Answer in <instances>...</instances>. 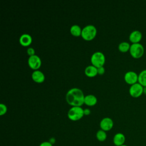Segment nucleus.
<instances>
[{"label":"nucleus","mask_w":146,"mask_h":146,"mask_svg":"<svg viewBox=\"0 0 146 146\" xmlns=\"http://www.w3.org/2000/svg\"><path fill=\"white\" fill-rule=\"evenodd\" d=\"M84 98L82 90L76 87L69 90L66 95L67 103L72 107H82L84 104Z\"/></svg>","instance_id":"obj_1"},{"label":"nucleus","mask_w":146,"mask_h":146,"mask_svg":"<svg viewBox=\"0 0 146 146\" xmlns=\"http://www.w3.org/2000/svg\"><path fill=\"white\" fill-rule=\"evenodd\" d=\"M97 34V29L96 27L92 25L86 26L82 29L81 36L87 41H90L94 39Z\"/></svg>","instance_id":"obj_2"},{"label":"nucleus","mask_w":146,"mask_h":146,"mask_svg":"<svg viewBox=\"0 0 146 146\" xmlns=\"http://www.w3.org/2000/svg\"><path fill=\"white\" fill-rule=\"evenodd\" d=\"M84 115V110L82 107H72L67 113L68 118L74 121L80 120Z\"/></svg>","instance_id":"obj_3"},{"label":"nucleus","mask_w":146,"mask_h":146,"mask_svg":"<svg viewBox=\"0 0 146 146\" xmlns=\"http://www.w3.org/2000/svg\"><path fill=\"white\" fill-rule=\"evenodd\" d=\"M106 62V57L103 53L100 51L94 52L91 57V62L92 65L96 68L103 67Z\"/></svg>","instance_id":"obj_4"},{"label":"nucleus","mask_w":146,"mask_h":146,"mask_svg":"<svg viewBox=\"0 0 146 146\" xmlns=\"http://www.w3.org/2000/svg\"><path fill=\"white\" fill-rule=\"evenodd\" d=\"M144 52L143 46L140 43H132L131 45L129 52L132 57L134 58H139L143 56Z\"/></svg>","instance_id":"obj_5"},{"label":"nucleus","mask_w":146,"mask_h":146,"mask_svg":"<svg viewBox=\"0 0 146 146\" xmlns=\"http://www.w3.org/2000/svg\"><path fill=\"white\" fill-rule=\"evenodd\" d=\"M28 65L32 70H38L42 65V60L40 57L36 55L29 56L27 60Z\"/></svg>","instance_id":"obj_6"},{"label":"nucleus","mask_w":146,"mask_h":146,"mask_svg":"<svg viewBox=\"0 0 146 146\" xmlns=\"http://www.w3.org/2000/svg\"><path fill=\"white\" fill-rule=\"evenodd\" d=\"M144 92V87L141 86L140 83H136L131 86L129 92L131 96L133 98H138L143 94Z\"/></svg>","instance_id":"obj_7"},{"label":"nucleus","mask_w":146,"mask_h":146,"mask_svg":"<svg viewBox=\"0 0 146 146\" xmlns=\"http://www.w3.org/2000/svg\"><path fill=\"white\" fill-rule=\"evenodd\" d=\"M113 126V121L110 117H104L100 122V129L107 132L110 131Z\"/></svg>","instance_id":"obj_8"},{"label":"nucleus","mask_w":146,"mask_h":146,"mask_svg":"<svg viewBox=\"0 0 146 146\" xmlns=\"http://www.w3.org/2000/svg\"><path fill=\"white\" fill-rule=\"evenodd\" d=\"M124 78L125 82L131 85L136 83L138 81L137 74L135 72L132 71L127 72L124 75Z\"/></svg>","instance_id":"obj_9"},{"label":"nucleus","mask_w":146,"mask_h":146,"mask_svg":"<svg viewBox=\"0 0 146 146\" xmlns=\"http://www.w3.org/2000/svg\"><path fill=\"white\" fill-rule=\"evenodd\" d=\"M33 42V39L31 36L29 34H22L19 39V42L21 46L23 47L29 46Z\"/></svg>","instance_id":"obj_10"},{"label":"nucleus","mask_w":146,"mask_h":146,"mask_svg":"<svg viewBox=\"0 0 146 146\" xmlns=\"http://www.w3.org/2000/svg\"><path fill=\"white\" fill-rule=\"evenodd\" d=\"M31 78L33 81L36 83H42L45 80L44 74L39 70L33 71L31 75Z\"/></svg>","instance_id":"obj_11"},{"label":"nucleus","mask_w":146,"mask_h":146,"mask_svg":"<svg viewBox=\"0 0 146 146\" xmlns=\"http://www.w3.org/2000/svg\"><path fill=\"white\" fill-rule=\"evenodd\" d=\"M125 137L122 133L119 132L116 133L113 138V143L115 146H121L124 144Z\"/></svg>","instance_id":"obj_12"},{"label":"nucleus","mask_w":146,"mask_h":146,"mask_svg":"<svg viewBox=\"0 0 146 146\" xmlns=\"http://www.w3.org/2000/svg\"><path fill=\"white\" fill-rule=\"evenodd\" d=\"M142 34L139 30H134L130 34L129 39L132 43H137L141 40Z\"/></svg>","instance_id":"obj_13"},{"label":"nucleus","mask_w":146,"mask_h":146,"mask_svg":"<svg viewBox=\"0 0 146 146\" xmlns=\"http://www.w3.org/2000/svg\"><path fill=\"white\" fill-rule=\"evenodd\" d=\"M84 74L88 77H95L98 75V68L93 65L88 66L85 68Z\"/></svg>","instance_id":"obj_14"},{"label":"nucleus","mask_w":146,"mask_h":146,"mask_svg":"<svg viewBox=\"0 0 146 146\" xmlns=\"http://www.w3.org/2000/svg\"><path fill=\"white\" fill-rule=\"evenodd\" d=\"M97 102H98V99L94 95L90 94L85 96L84 104H86L88 106L92 107L96 104Z\"/></svg>","instance_id":"obj_15"},{"label":"nucleus","mask_w":146,"mask_h":146,"mask_svg":"<svg viewBox=\"0 0 146 146\" xmlns=\"http://www.w3.org/2000/svg\"><path fill=\"white\" fill-rule=\"evenodd\" d=\"M70 33L72 35L75 37H78L81 36L82 29L78 25H74L70 27Z\"/></svg>","instance_id":"obj_16"},{"label":"nucleus","mask_w":146,"mask_h":146,"mask_svg":"<svg viewBox=\"0 0 146 146\" xmlns=\"http://www.w3.org/2000/svg\"><path fill=\"white\" fill-rule=\"evenodd\" d=\"M138 82L143 87H146V69L141 71L139 74Z\"/></svg>","instance_id":"obj_17"},{"label":"nucleus","mask_w":146,"mask_h":146,"mask_svg":"<svg viewBox=\"0 0 146 146\" xmlns=\"http://www.w3.org/2000/svg\"><path fill=\"white\" fill-rule=\"evenodd\" d=\"M131 45L128 42H122L118 46V49L120 52H126L128 51H129Z\"/></svg>","instance_id":"obj_18"},{"label":"nucleus","mask_w":146,"mask_h":146,"mask_svg":"<svg viewBox=\"0 0 146 146\" xmlns=\"http://www.w3.org/2000/svg\"><path fill=\"white\" fill-rule=\"evenodd\" d=\"M96 137L99 141H105L107 139L106 132L101 129L98 130L96 133Z\"/></svg>","instance_id":"obj_19"},{"label":"nucleus","mask_w":146,"mask_h":146,"mask_svg":"<svg viewBox=\"0 0 146 146\" xmlns=\"http://www.w3.org/2000/svg\"><path fill=\"white\" fill-rule=\"evenodd\" d=\"M7 111V106L3 103L0 104V115L2 116L6 114Z\"/></svg>","instance_id":"obj_20"},{"label":"nucleus","mask_w":146,"mask_h":146,"mask_svg":"<svg viewBox=\"0 0 146 146\" xmlns=\"http://www.w3.org/2000/svg\"><path fill=\"white\" fill-rule=\"evenodd\" d=\"M27 54L29 55V56H33V55H35V50L33 47H29L27 50Z\"/></svg>","instance_id":"obj_21"},{"label":"nucleus","mask_w":146,"mask_h":146,"mask_svg":"<svg viewBox=\"0 0 146 146\" xmlns=\"http://www.w3.org/2000/svg\"><path fill=\"white\" fill-rule=\"evenodd\" d=\"M98 68V75H103L105 72V68H104V67H99V68Z\"/></svg>","instance_id":"obj_22"},{"label":"nucleus","mask_w":146,"mask_h":146,"mask_svg":"<svg viewBox=\"0 0 146 146\" xmlns=\"http://www.w3.org/2000/svg\"><path fill=\"white\" fill-rule=\"evenodd\" d=\"M39 146H52V144L50 141H43L40 144Z\"/></svg>","instance_id":"obj_23"},{"label":"nucleus","mask_w":146,"mask_h":146,"mask_svg":"<svg viewBox=\"0 0 146 146\" xmlns=\"http://www.w3.org/2000/svg\"><path fill=\"white\" fill-rule=\"evenodd\" d=\"M91 113V111L88 108L84 109V115H89Z\"/></svg>","instance_id":"obj_24"},{"label":"nucleus","mask_w":146,"mask_h":146,"mask_svg":"<svg viewBox=\"0 0 146 146\" xmlns=\"http://www.w3.org/2000/svg\"><path fill=\"white\" fill-rule=\"evenodd\" d=\"M144 92L145 94H146V87H144V92Z\"/></svg>","instance_id":"obj_25"},{"label":"nucleus","mask_w":146,"mask_h":146,"mask_svg":"<svg viewBox=\"0 0 146 146\" xmlns=\"http://www.w3.org/2000/svg\"><path fill=\"white\" fill-rule=\"evenodd\" d=\"M121 146H128V145H125V144H124V145H121Z\"/></svg>","instance_id":"obj_26"}]
</instances>
